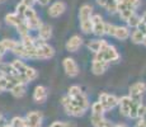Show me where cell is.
<instances>
[{"instance_id":"obj_29","label":"cell","mask_w":146,"mask_h":127,"mask_svg":"<svg viewBox=\"0 0 146 127\" xmlns=\"http://www.w3.org/2000/svg\"><path fill=\"white\" fill-rule=\"evenodd\" d=\"M1 43L4 45V47L7 49V51H13V49L15 47V45L18 43V42L13 41V39H4V41H1Z\"/></svg>"},{"instance_id":"obj_1","label":"cell","mask_w":146,"mask_h":127,"mask_svg":"<svg viewBox=\"0 0 146 127\" xmlns=\"http://www.w3.org/2000/svg\"><path fill=\"white\" fill-rule=\"evenodd\" d=\"M12 66L14 67V70H15L18 80L23 84H27V83H29V81L35 80L38 76L37 71H36L35 69L27 66V65L21 60H14L12 63Z\"/></svg>"},{"instance_id":"obj_20","label":"cell","mask_w":146,"mask_h":127,"mask_svg":"<svg viewBox=\"0 0 146 127\" xmlns=\"http://www.w3.org/2000/svg\"><path fill=\"white\" fill-rule=\"evenodd\" d=\"M107 67H108V64L104 63V61L94 60L93 64H92V71H93L95 75H100L106 71Z\"/></svg>"},{"instance_id":"obj_5","label":"cell","mask_w":146,"mask_h":127,"mask_svg":"<svg viewBox=\"0 0 146 127\" xmlns=\"http://www.w3.org/2000/svg\"><path fill=\"white\" fill-rule=\"evenodd\" d=\"M62 106L67 113L70 116H74V117H80L86 112V109H84L80 104H78L74 99H71L69 95L62 98Z\"/></svg>"},{"instance_id":"obj_36","label":"cell","mask_w":146,"mask_h":127,"mask_svg":"<svg viewBox=\"0 0 146 127\" xmlns=\"http://www.w3.org/2000/svg\"><path fill=\"white\" fill-rule=\"evenodd\" d=\"M141 22H142L144 24H146V13H144V15L141 17Z\"/></svg>"},{"instance_id":"obj_23","label":"cell","mask_w":146,"mask_h":127,"mask_svg":"<svg viewBox=\"0 0 146 127\" xmlns=\"http://www.w3.org/2000/svg\"><path fill=\"white\" fill-rule=\"evenodd\" d=\"M9 92L12 93L15 98H22L24 94H26V84H23V83L15 84V85L9 90Z\"/></svg>"},{"instance_id":"obj_9","label":"cell","mask_w":146,"mask_h":127,"mask_svg":"<svg viewBox=\"0 0 146 127\" xmlns=\"http://www.w3.org/2000/svg\"><path fill=\"white\" fill-rule=\"evenodd\" d=\"M98 102L102 104L104 111H111V109H113L118 104V98L112 94H108V93H102L99 95V100Z\"/></svg>"},{"instance_id":"obj_33","label":"cell","mask_w":146,"mask_h":127,"mask_svg":"<svg viewBox=\"0 0 146 127\" xmlns=\"http://www.w3.org/2000/svg\"><path fill=\"white\" fill-rule=\"evenodd\" d=\"M35 1H37V0H22V3H23V4H26L27 7H32Z\"/></svg>"},{"instance_id":"obj_21","label":"cell","mask_w":146,"mask_h":127,"mask_svg":"<svg viewBox=\"0 0 146 127\" xmlns=\"http://www.w3.org/2000/svg\"><path fill=\"white\" fill-rule=\"evenodd\" d=\"M52 36V29L50 25L47 24H42L40 28H38V37L41 39H43V41H47V39H50Z\"/></svg>"},{"instance_id":"obj_16","label":"cell","mask_w":146,"mask_h":127,"mask_svg":"<svg viewBox=\"0 0 146 127\" xmlns=\"http://www.w3.org/2000/svg\"><path fill=\"white\" fill-rule=\"evenodd\" d=\"M83 45V38L80 36H72L69 41L66 42V50L70 51V52H75L80 49V46Z\"/></svg>"},{"instance_id":"obj_4","label":"cell","mask_w":146,"mask_h":127,"mask_svg":"<svg viewBox=\"0 0 146 127\" xmlns=\"http://www.w3.org/2000/svg\"><path fill=\"white\" fill-rule=\"evenodd\" d=\"M119 59V53L117 52V50L114 49L113 46L107 43L99 52L95 53V59L94 60H98V61H104V63L109 64L112 61H117Z\"/></svg>"},{"instance_id":"obj_13","label":"cell","mask_w":146,"mask_h":127,"mask_svg":"<svg viewBox=\"0 0 146 127\" xmlns=\"http://www.w3.org/2000/svg\"><path fill=\"white\" fill-rule=\"evenodd\" d=\"M55 55V51L50 45H47L46 42L41 43L40 46H37V59H51L52 56Z\"/></svg>"},{"instance_id":"obj_27","label":"cell","mask_w":146,"mask_h":127,"mask_svg":"<svg viewBox=\"0 0 146 127\" xmlns=\"http://www.w3.org/2000/svg\"><path fill=\"white\" fill-rule=\"evenodd\" d=\"M104 108L102 107V104L99 102H95L92 104V114H104Z\"/></svg>"},{"instance_id":"obj_37","label":"cell","mask_w":146,"mask_h":127,"mask_svg":"<svg viewBox=\"0 0 146 127\" xmlns=\"http://www.w3.org/2000/svg\"><path fill=\"white\" fill-rule=\"evenodd\" d=\"M4 125V117H3V114H0V126Z\"/></svg>"},{"instance_id":"obj_30","label":"cell","mask_w":146,"mask_h":127,"mask_svg":"<svg viewBox=\"0 0 146 127\" xmlns=\"http://www.w3.org/2000/svg\"><path fill=\"white\" fill-rule=\"evenodd\" d=\"M50 127H76V126L71 122H60V121H57V122H53Z\"/></svg>"},{"instance_id":"obj_3","label":"cell","mask_w":146,"mask_h":127,"mask_svg":"<svg viewBox=\"0 0 146 127\" xmlns=\"http://www.w3.org/2000/svg\"><path fill=\"white\" fill-rule=\"evenodd\" d=\"M92 17H93V8L88 4L83 5L79 10V19L80 28L84 33L92 32Z\"/></svg>"},{"instance_id":"obj_22","label":"cell","mask_w":146,"mask_h":127,"mask_svg":"<svg viewBox=\"0 0 146 127\" xmlns=\"http://www.w3.org/2000/svg\"><path fill=\"white\" fill-rule=\"evenodd\" d=\"M106 45H107V42L104 39H94V41H90L88 43V49L90 51H93L94 53H97V52H99Z\"/></svg>"},{"instance_id":"obj_26","label":"cell","mask_w":146,"mask_h":127,"mask_svg":"<svg viewBox=\"0 0 146 127\" xmlns=\"http://www.w3.org/2000/svg\"><path fill=\"white\" fill-rule=\"evenodd\" d=\"M127 23L130 27H139V24L141 23V17H139L136 13L133 14V15H131L130 18H128V21H127Z\"/></svg>"},{"instance_id":"obj_2","label":"cell","mask_w":146,"mask_h":127,"mask_svg":"<svg viewBox=\"0 0 146 127\" xmlns=\"http://www.w3.org/2000/svg\"><path fill=\"white\" fill-rule=\"evenodd\" d=\"M118 104L119 112L122 116L128 118H137V111H139V107L142 104V102L133 100L128 95V97H122L121 99H118Z\"/></svg>"},{"instance_id":"obj_14","label":"cell","mask_w":146,"mask_h":127,"mask_svg":"<svg viewBox=\"0 0 146 127\" xmlns=\"http://www.w3.org/2000/svg\"><path fill=\"white\" fill-rule=\"evenodd\" d=\"M64 69H65L66 74L69 76H71V78H74V76H76L79 74V66L75 63L74 59L66 57L65 60H64Z\"/></svg>"},{"instance_id":"obj_32","label":"cell","mask_w":146,"mask_h":127,"mask_svg":"<svg viewBox=\"0 0 146 127\" xmlns=\"http://www.w3.org/2000/svg\"><path fill=\"white\" fill-rule=\"evenodd\" d=\"M5 52H7V49H5L4 45L0 42V63H1V59H3V56H4Z\"/></svg>"},{"instance_id":"obj_17","label":"cell","mask_w":146,"mask_h":127,"mask_svg":"<svg viewBox=\"0 0 146 127\" xmlns=\"http://www.w3.org/2000/svg\"><path fill=\"white\" fill-rule=\"evenodd\" d=\"M47 89L42 85H38L36 86L35 92H33V99L37 103H44L47 100Z\"/></svg>"},{"instance_id":"obj_41","label":"cell","mask_w":146,"mask_h":127,"mask_svg":"<svg viewBox=\"0 0 146 127\" xmlns=\"http://www.w3.org/2000/svg\"><path fill=\"white\" fill-rule=\"evenodd\" d=\"M136 127H141V126H140V125H137V126H136Z\"/></svg>"},{"instance_id":"obj_11","label":"cell","mask_w":146,"mask_h":127,"mask_svg":"<svg viewBox=\"0 0 146 127\" xmlns=\"http://www.w3.org/2000/svg\"><path fill=\"white\" fill-rule=\"evenodd\" d=\"M26 126L27 127H41L42 126V113L38 111H32V112H28L26 116Z\"/></svg>"},{"instance_id":"obj_19","label":"cell","mask_w":146,"mask_h":127,"mask_svg":"<svg viewBox=\"0 0 146 127\" xmlns=\"http://www.w3.org/2000/svg\"><path fill=\"white\" fill-rule=\"evenodd\" d=\"M5 21H7L8 24L14 25L15 28H18L19 25H21V24L24 22V19L22 18L19 14H17V13H10V14H8V15L5 17Z\"/></svg>"},{"instance_id":"obj_40","label":"cell","mask_w":146,"mask_h":127,"mask_svg":"<svg viewBox=\"0 0 146 127\" xmlns=\"http://www.w3.org/2000/svg\"><path fill=\"white\" fill-rule=\"evenodd\" d=\"M142 43H144L145 46H146V37H145V39H144V42H142Z\"/></svg>"},{"instance_id":"obj_35","label":"cell","mask_w":146,"mask_h":127,"mask_svg":"<svg viewBox=\"0 0 146 127\" xmlns=\"http://www.w3.org/2000/svg\"><path fill=\"white\" fill-rule=\"evenodd\" d=\"M38 3H40L41 5H47V4H50V1H51V0H37Z\"/></svg>"},{"instance_id":"obj_38","label":"cell","mask_w":146,"mask_h":127,"mask_svg":"<svg viewBox=\"0 0 146 127\" xmlns=\"http://www.w3.org/2000/svg\"><path fill=\"white\" fill-rule=\"evenodd\" d=\"M0 127H10V125H5V123H4V125L0 126Z\"/></svg>"},{"instance_id":"obj_10","label":"cell","mask_w":146,"mask_h":127,"mask_svg":"<svg viewBox=\"0 0 146 127\" xmlns=\"http://www.w3.org/2000/svg\"><path fill=\"white\" fill-rule=\"evenodd\" d=\"M92 32L97 36L106 35V22L99 14L92 17Z\"/></svg>"},{"instance_id":"obj_6","label":"cell","mask_w":146,"mask_h":127,"mask_svg":"<svg viewBox=\"0 0 146 127\" xmlns=\"http://www.w3.org/2000/svg\"><path fill=\"white\" fill-rule=\"evenodd\" d=\"M106 35L113 36V37L125 41L130 37V31L126 27H121V25H114V24H109L106 23Z\"/></svg>"},{"instance_id":"obj_8","label":"cell","mask_w":146,"mask_h":127,"mask_svg":"<svg viewBox=\"0 0 146 127\" xmlns=\"http://www.w3.org/2000/svg\"><path fill=\"white\" fill-rule=\"evenodd\" d=\"M67 95H69L71 99H74L78 104H80L84 109H88L89 106H90V104H89V100H88V97H86V95L84 94L83 90H81L79 86H76V85L71 86V88L69 89Z\"/></svg>"},{"instance_id":"obj_15","label":"cell","mask_w":146,"mask_h":127,"mask_svg":"<svg viewBox=\"0 0 146 127\" xmlns=\"http://www.w3.org/2000/svg\"><path fill=\"white\" fill-rule=\"evenodd\" d=\"M66 10V5L62 1H55L53 4L48 9V15L52 18H57V17L62 15Z\"/></svg>"},{"instance_id":"obj_12","label":"cell","mask_w":146,"mask_h":127,"mask_svg":"<svg viewBox=\"0 0 146 127\" xmlns=\"http://www.w3.org/2000/svg\"><path fill=\"white\" fill-rule=\"evenodd\" d=\"M146 92V84L142 83V81H139V83H135L133 85H131L130 88V97L132 98L133 100L141 102L142 100V95Z\"/></svg>"},{"instance_id":"obj_18","label":"cell","mask_w":146,"mask_h":127,"mask_svg":"<svg viewBox=\"0 0 146 127\" xmlns=\"http://www.w3.org/2000/svg\"><path fill=\"white\" fill-rule=\"evenodd\" d=\"M92 123L94 127H113L112 122L106 120L103 114H92Z\"/></svg>"},{"instance_id":"obj_28","label":"cell","mask_w":146,"mask_h":127,"mask_svg":"<svg viewBox=\"0 0 146 127\" xmlns=\"http://www.w3.org/2000/svg\"><path fill=\"white\" fill-rule=\"evenodd\" d=\"M9 125H10V127H27L26 126V120L22 118V117H14Z\"/></svg>"},{"instance_id":"obj_42","label":"cell","mask_w":146,"mask_h":127,"mask_svg":"<svg viewBox=\"0 0 146 127\" xmlns=\"http://www.w3.org/2000/svg\"><path fill=\"white\" fill-rule=\"evenodd\" d=\"M0 1H1V0H0Z\"/></svg>"},{"instance_id":"obj_7","label":"cell","mask_w":146,"mask_h":127,"mask_svg":"<svg viewBox=\"0 0 146 127\" xmlns=\"http://www.w3.org/2000/svg\"><path fill=\"white\" fill-rule=\"evenodd\" d=\"M22 18L24 19V22L27 23L28 28L29 29H38V28L42 25V22L40 19V17L37 15V13L33 10L32 7H28L26 9V12L23 13Z\"/></svg>"},{"instance_id":"obj_31","label":"cell","mask_w":146,"mask_h":127,"mask_svg":"<svg viewBox=\"0 0 146 127\" xmlns=\"http://www.w3.org/2000/svg\"><path fill=\"white\" fill-rule=\"evenodd\" d=\"M144 114H146V107L144 104H141V106L139 107V111H137V118H141Z\"/></svg>"},{"instance_id":"obj_39","label":"cell","mask_w":146,"mask_h":127,"mask_svg":"<svg viewBox=\"0 0 146 127\" xmlns=\"http://www.w3.org/2000/svg\"><path fill=\"white\" fill-rule=\"evenodd\" d=\"M113 127H126V126H123V125H117V126H113Z\"/></svg>"},{"instance_id":"obj_25","label":"cell","mask_w":146,"mask_h":127,"mask_svg":"<svg viewBox=\"0 0 146 127\" xmlns=\"http://www.w3.org/2000/svg\"><path fill=\"white\" fill-rule=\"evenodd\" d=\"M117 4H123L136 10L141 5V0H117Z\"/></svg>"},{"instance_id":"obj_34","label":"cell","mask_w":146,"mask_h":127,"mask_svg":"<svg viewBox=\"0 0 146 127\" xmlns=\"http://www.w3.org/2000/svg\"><path fill=\"white\" fill-rule=\"evenodd\" d=\"M4 92V85H3V72L0 71V93Z\"/></svg>"},{"instance_id":"obj_24","label":"cell","mask_w":146,"mask_h":127,"mask_svg":"<svg viewBox=\"0 0 146 127\" xmlns=\"http://www.w3.org/2000/svg\"><path fill=\"white\" fill-rule=\"evenodd\" d=\"M146 37V35L144 32H142L141 29H135L133 32H132V35H131V39L135 42V43H142L144 42V39Z\"/></svg>"}]
</instances>
